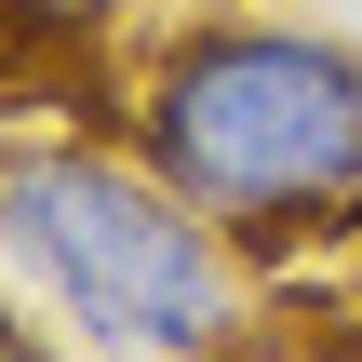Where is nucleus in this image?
I'll list each match as a JSON object with an SVG mask.
<instances>
[{
  "mask_svg": "<svg viewBox=\"0 0 362 362\" xmlns=\"http://www.w3.org/2000/svg\"><path fill=\"white\" fill-rule=\"evenodd\" d=\"M134 161L188 188L228 242L322 228L362 202V40L282 27V13H215L161 40L134 81Z\"/></svg>",
  "mask_w": 362,
  "mask_h": 362,
  "instance_id": "1",
  "label": "nucleus"
},
{
  "mask_svg": "<svg viewBox=\"0 0 362 362\" xmlns=\"http://www.w3.org/2000/svg\"><path fill=\"white\" fill-rule=\"evenodd\" d=\"M0 362H54V349H40V336H27V322L0 309Z\"/></svg>",
  "mask_w": 362,
  "mask_h": 362,
  "instance_id": "3",
  "label": "nucleus"
},
{
  "mask_svg": "<svg viewBox=\"0 0 362 362\" xmlns=\"http://www.w3.org/2000/svg\"><path fill=\"white\" fill-rule=\"evenodd\" d=\"M0 269L94 349L202 362L242 336V242L188 188H161L134 148H13L0 161Z\"/></svg>",
  "mask_w": 362,
  "mask_h": 362,
  "instance_id": "2",
  "label": "nucleus"
}]
</instances>
